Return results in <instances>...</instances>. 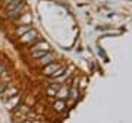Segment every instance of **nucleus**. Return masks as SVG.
I'll list each match as a JSON object with an SVG mask.
<instances>
[{"label":"nucleus","mask_w":132,"mask_h":123,"mask_svg":"<svg viewBox=\"0 0 132 123\" xmlns=\"http://www.w3.org/2000/svg\"><path fill=\"white\" fill-rule=\"evenodd\" d=\"M9 101H6V107H7V110H13L15 109V106H18L19 104V101H21V94H16L12 95V97H9Z\"/></svg>","instance_id":"20e7f679"},{"label":"nucleus","mask_w":132,"mask_h":123,"mask_svg":"<svg viewBox=\"0 0 132 123\" xmlns=\"http://www.w3.org/2000/svg\"><path fill=\"white\" fill-rule=\"evenodd\" d=\"M22 5H24V0H10L9 3H7V10L12 12L15 9H21Z\"/></svg>","instance_id":"39448f33"},{"label":"nucleus","mask_w":132,"mask_h":123,"mask_svg":"<svg viewBox=\"0 0 132 123\" xmlns=\"http://www.w3.org/2000/svg\"><path fill=\"white\" fill-rule=\"evenodd\" d=\"M53 57H54L53 54H50V53H47V54H44L43 57H40V59H38V63H40V65H46V66H47L48 63H52Z\"/></svg>","instance_id":"423d86ee"},{"label":"nucleus","mask_w":132,"mask_h":123,"mask_svg":"<svg viewBox=\"0 0 132 123\" xmlns=\"http://www.w3.org/2000/svg\"><path fill=\"white\" fill-rule=\"evenodd\" d=\"M63 107H65V103H63V101H57L56 104H54V109H56L57 111H60V110H63Z\"/></svg>","instance_id":"6e6552de"},{"label":"nucleus","mask_w":132,"mask_h":123,"mask_svg":"<svg viewBox=\"0 0 132 123\" xmlns=\"http://www.w3.org/2000/svg\"><path fill=\"white\" fill-rule=\"evenodd\" d=\"M29 29H31V28H29L28 25H21V27H19V28L16 29V34H18L19 37H21V35H22V34H25V32H28Z\"/></svg>","instance_id":"0eeeda50"},{"label":"nucleus","mask_w":132,"mask_h":123,"mask_svg":"<svg viewBox=\"0 0 132 123\" xmlns=\"http://www.w3.org/2000/svg\"><path fill=\"white\" fill-rule=\"evenodd\" d=\"M3 69H5V67H3V66H2V65H0V73L3 72Z\"/></svg>","instance_id":"9b49d317"},{"label":"nucleus","mask_w":132,"mask_h":123,"mask_svg":"<svg viewBox=\"0 0 132 123\" xmlns=\"http://www.w3.org/2000/svg\"><path fill=\"white\" fill-rule=\"evenodd\" d=\"M21 123H31V120H27V119H25V120H22Z\"/></svg>","instance_id":"9d476101"},{"label":"nucleus","mask_w":132,"mask_h":123,"mask_svg":"<svg viewBox=\"0 0 132 123\" xmlns=\"http://www.w3.org/2000/svg\"><path fill=\"white\" fill-rule=\"evenodd\" d=\"M38 37V34L35 29H29L28 32H25L22 34L21 37H19V43H22V44H28V43H32L34 40Z\"/></svg>","instance_id":"f03ea898"},{"label":"nucleus","mask_w":132,"mask_h":123,"mask_svg":"<svg viewBox=\"0 0 132 123\" xmlns=\"http://www.w3.org/2000/svg\"><path fill=\"white\" fill-rule=\"evenodd\" d=\"M60 69H62L60 65H56V63H48L47 66L44 67V75L54 76V73H56V72H59Z\"/></svg>","instance_id":"7ed1b4c3"},{"label":"nucleus","mask_w":132,"mask_h":123,"mask_svg":"<svg viewBox=\"0 0 132 123\" xmlns=\"http://www.w3.org/2000/svg\"><path fill=\"white\" fill-rule=\"evenodd\" d=\"M56 90H57V86H56V88H53V86H50V88L47 90V94L50 95V97H52V95H56Z\"/></svg>","instance_id":"1a4fd4ad"},{"label":"nucleus","mask_w":132,"mask_h":123,"mask_svg":"<svg viewBox=\"0 0 132 123\" xmlns=\"http://www.w3.org/2000/svg\"><path fill=\"white\" fill-rule=\"evenodd\" d=\"M48 48H50V46H48L46 41H40V43H37L32 48H31L32 57H35V59L43 57L44 54H47V53H48Z\"/></svg>","instance_id":"f257e3e1"}]
</instances>
